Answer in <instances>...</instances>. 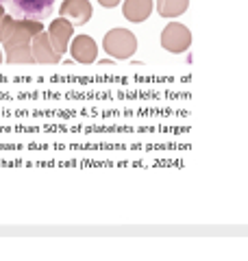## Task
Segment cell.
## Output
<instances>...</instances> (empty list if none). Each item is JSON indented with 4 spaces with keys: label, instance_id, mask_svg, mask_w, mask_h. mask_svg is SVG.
I'll return each mask as SVG.
<instances>
[{
    "label": "cell",
    "instance_id": "6da1fadb",
    "mask_svg": "<svg viewBox=\"0 0 248 261\" xmlns=\"http://www.w3.org/2000/svg\"><path fill=\"white\" fill-rule=\"evenodd\" d=\"M44 31V24L37 20H20V18H3L0 20V39L7 48L9 63H33L31 39Z\"/></svg>",
    "mask_w": 248,
    "mask_h": 261
},
{
    "label": "cell",
    "instance_id": "30bf717a",
    "mask_svg": "<svg viewBox=\"0 0 248 261\" xmlns=\"http://www.w3.org/2000/svg\"><path fill=\"white\" fill-rule=\"evenodd\" d=\"M189 7V0H157V11L163 18H179Z\"/></svg>",
    "mask_w": 248,
    "mask_h": 261
},
{
    "label": "cell",
    "instance_id": "5b68a950",
    "mask_svg": "<svg viewBox=\"0 0 248 261\" xmlns=\"http://www.w3.org/2000/svg\"><path fill=\"white\" fill-rule=\"evenodd\" d=\"M92 3L89 0H63L59 7V15L72 22V27H83L92 18Z\"/></svg>",
    "mask_w": 248,
    "mask_h": 261
},
{
    "label": "cell",
    "instance_id": "9c48e42d",
    "mask_svg": "<svg viewBox=\"0 0 248 261\" xmlns=\"http://www.w3.org/2000/svg\"><path fill=\"white\" fill-rule=\"evenodd\" d=\"M122 11L131 22H144L153 11V0H124Z\"/></svg>",
    "mask_w": 248,
    "mask_h": 261
},
{
    "label": "cell",
    "instance_id": "8992f818",
    "mask_svg": "<svg viewBox=\"0 0 248 261\" xmlns=\"http://www.w3.org/2000/svg\"><path fill=\"white\" fill-rule=\"evenodd\" d=\"M31 55L35 63H59L61 55L55 50V46L48 37V33L39 31L35 37H33V46H31Z\"/></svg>",
    "mask_w": 248,
    "mask_h": 261
},
{
    "label": "cell",
    "instance_id": "277c9868",
    "mask_svg": "<svg viewBox=\"0 0 248 261\" xmlns=\"http://www.w3.org/2000/svg\"><path fill=\"white\" fill-rule=\"evenodd\" d=\"M189 44H192V35H189V29L183 27L179 22H172L163 29L161 33V46L168 53H185Z\"/></svg>",
    "mask_w": 248,
    "mask_h": 261
},
{
    "label": "cell",
    "instance_id": "4fadbf2b",
    "mask_svg": "<svg viewBox=\"0 0 248 261\" xmlns=\"http://www.w3.org/2000/svg\"><path fill=\"white\" fill-rule=\"evenodd\" d=\"M0 5H7V0H0Z\"/></svg>",
    "mask_w": 248,
    "mask_h": 261
},
{
    "label": "cell",
    "instance_id": "8fae6325",
    "mask_svg": "<svg viewBox=\"0 0 248 261\" xmlns=\"http://www.w3.org/2000/svg\"><path fill=\"white\" fill-rule=\"evenodd\" d=\"M103 7H107V9H111V7H118L120 5V0H98Z\"/></svg>",
    "mask_w": 248,
    "mask_h": 261
},
{
    "label": "cell",
    "instance_id": "3957f363",
    "mask_svg": "<svg viewBox=\"0 0 248 261\" xmlns=\"http://www.w3.org/2000/svg\"><path fill=\"white\" fill-rule=\"evenodd\" d=\"M103 48L113 59H131L137 53V37L127 29H111L103 39Z\"/></svg>",
    "mask_w": 248,
    "mask_h": 261
},
{
    "label": "cell",
    "instance_id": "7c38bea8",
    "mask_svg": "<svg viewBox=\"0 0 248 261\" xmlns=\"http://www.w3.org/2000/svg\"><path fill=\"white\" fill-rule=\"evenodd\" d=\"M0 20H3V7H0Z\"/></svg>",
    "mask_w": 248,
    "mask_h": 261
},
{
    "label": "cell",
    "instance_id": "ba28073f",
    "mask_svg": "<svg viewBox=\"0 0 248 261\" xmlns=\"http://www.w3.org/2000/svg\"><path fill=\"white\" fill-rule=\"evenodd\" d=\"M70 53L74 57V61L79 63H94L98 55V46L89 35H77L72 39Z\"/></svg>",
    "mask_w": 248,
    "mask_h": 261
},
{
    "label": "cell",
    "instance_id": "5bb4252c",
    "mask_svg": "<svg viewBox=\"0 0 248 261\" xmlns=\"http://www.w3.org/2000/svg\"><path fill=\"white\" fill-rule=\"evenodd\" d=\"M0 59H3V57H0Z\"/></svg>",
    "mask_w": 248,
    "mask_h": 261
},
{
    "label": "cell",
    "instance_id": "52a82bcc",
    "mask_svg": "<svg viewBox=\"0 0 248 261\" xmlns=\"http://www.w3.org/2000/svg\"><path fill=\"white\" fill-rule=\"evenodd\" d=\"M74 31H72V22L65 20V18H57L51 22V29H48V37H51V42L55 46V50L63 55L65 50H68V42L72 39Z\"/></svg>",
    "mask_w": 248,
    "mask_h": 261
},
{
    "label": "cell",
    "instance_id": "7a4b0ae2",
    "mask_svg": "<svg viewBox=\"0 0 248 261\" xmlns=\"http://www.w3.org/2000/svg\"><path fill=\"white\" fill-rule=\"evenodd\" d=\"M57 0H7V9L13 18L44 22L53 15Z\"/></svg>",
    "mask_w": 248,
    "mask_h": 261
}]
</instances>
